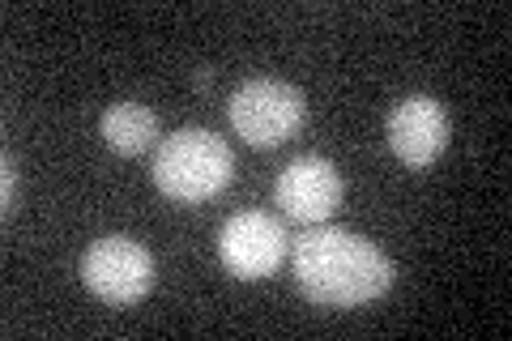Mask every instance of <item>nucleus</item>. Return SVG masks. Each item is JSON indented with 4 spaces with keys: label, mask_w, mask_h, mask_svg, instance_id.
I'll return each mask as SVG.
<instances>
[{
    "label": "nucleus",
    "mask_w": 512,
    "mask_h": 341,
    "mask_svg": "<svg viewBox=\"0 0 512 341\" xmlns=\"http://www.w3.org/2000/svg\"><path fill=\"white\" fill-rule=\"evenodd\" d=\"M291 265L303 295L325 307H363L380 299L397 278V265L372 239L329 222H320L308 235L295 239Z\"/></svg>",
    "instance_id": "nucleus-1"
},
{
    "label": "nucleus",
    "mask_w": 512,
    "mask_h": 341,
    "mask_svg": "<svg viewBox=\"0 0 512 341\" xmlns=\"http://www.w3.org/2000/svg\"><path fill=\"white\" fill-rule=\"evenodd\" d=\"M235 175V154L210 128H180L158 141L154 150V184L175 201H210Z\"/></svg>",
    "instance_id": "nucleus-2"
},
{
    "label": "nucleus",
    "mask_w": 512,
    "mask_h": 341,
    "mask_svg": "<svg viewBox=\"0 0 512 341\" xmlns=\"http://www.w3.org/2000/svg\"><path fill=\"white\" fill-rule=\"evenodd\" d=\"M227 111H231L235 133L248 145H261V150H274L286 137H295L303 120H308L303 90L278 77H248L244 86H235Z\"/></svg>",
    "instance_id": "nucleus-3"
},
{
    "label": "nucleus",
    "mask_w": 512,
    "mask_h": 341,
    "mask_svg": "<svg viewBox=\"0 0 512 341\" xmlns=\"http://www.w3.org/2000/svg\"><path fill=\"white\" fill-rule=\"evenodd\" d=\"M82 282L116 307L141 303L154 290V256L128 235H103L82 256Z\"/></svg>",
    "instance_id": "nucleus-4"
},
{
    "label": "nucleus",
    "mask_w": 512,
    "mask_h": 341,
    "mask_svg": "<svg viewBox=\"0 0 512 341\" xmlns=\"http://www.w3.org/2000/svg\"><path fill=\"white\" fill-rule=\"evenodd\" d=\"M291 252V239H286V226L278 218L261 214V209H244V214H231L218 226V261L222 269L239 282H256L269 278Z\"/></svg>",
    "instance_id": "nucleus-5"
},
{
    "label": "nucleus",
    "mask_w": 512,
    "mask_h": 341,
    "mask_svg": "<svg viewBox=\"0 0 512 341\" xmlns=\"http://www.w3.org/2000/svg\"><path fill=\"white\" fill-rule=\"evenodd\" d=\"M274 197L295 222L320 226V222H329L333 214H338V205H342V175L329 158L299 154L282 167L278 184H274Z\"/></svg>",
    "instance_id": "nucleus-6"
},
{
    "label": "nucleus",
    "mask_w": 512,
    "mask_h": 341,
    "mask_svg": "<svg viewBox=\"0 0 512 341\" xmlns=\"http://www.w3.org/2000/svg\"><path fill=\"white\" fill-rule=\"evenodd\" d=\"M389 150L406 162V167H427L436 162L448 145V111L431 94H410L389 111Z\"/></svg>",
    "instance_id": "nucleus-7"
},
{
    "label": "nucleus",
    "mask_w": 512,
    "mask_h": 341,
    "mask_svg": "<svg viewBox=\"0 0 512 341\" xmlns=\"http://www.w3.org/2000/svg\"><path fill=\"white\" fill-rule=\"evenodd\" d=\"M158 137V116L146 103H111L103 111V141L116 154H141Z\"/></svg>",
    "instance_id": "nucleus-8"
},
{
    "label": "nucleus",
    "mask_w": 512,
    "mask_h": 341,
    "mask_svg": "<svg viewBox=\"0 0 512 341\" xmlns=\"http://www.w3.org/2000/svg\"><path fill=\"white\" fill-rule=\"evenodd\" d=\"M0 167H5V192H0V209H5V218H13V209H18V158L5 150Z\"/></svg>",
    "instance_id": "nucleus-9"
}]
</instances>
